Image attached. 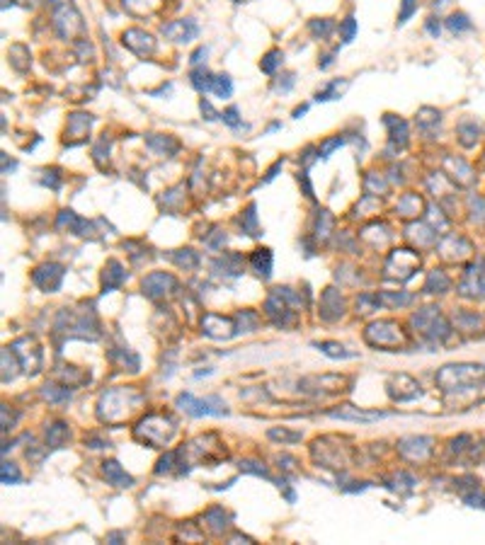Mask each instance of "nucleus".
Listing matches in <instances>:
<instances>
[{"label": "nucleus", "instance_id": "f257e3e1", "mask_svg": "<svg viewBox=\"0 0 485 545\" xmlns=\"http://www.w3.org/2000/svg\"><path fill=\"white\" fill-rule=\"evenodd\" d=\"M221 402L219 397H206V400H196L194 395H180L177 397V405H180L185 412H189L192 417H204V414H226V407H211Z\"/></svg>", "mask_w": 485, "mask_h": 545}, {"label": "nucleus", "instance_id": "f03ea898", "mask_svg": "<svg viewBox=\"0 0 485 545\" xmlns=\"http://www.w3.org/2000/svg\"><path fill=\"white\" fill-rule=\"evenodd\" d=\"M163 34H168L170 39L185 44V41L196 39V34H199V24H196L194 20H177V22H170V24H163Z\"/></svg>", "mask_w": 485, "mask_h": 545}, {"label": "nucleus", "instance_id": "7ed1b4c3", "mask_svg": "<svg viewBox=\"0 0 485 545\" xmlns=\"http://www.w3.org/2000/svg\"><path fill=\"white\" fill-rule=\"evenodd\" d=\"M102 473H104V477H107L109 482H112L114 487H131L134 485V480L129 477L124 470L119 468V463L116 461H107L102 465Z\"/></svg>", "mask_w": 485, "mask_h": 545}, {"label": "nucleus", "instance_id": "20e7f679", "mask_svg": "<svg viewBox=\"0 0 485 545\" xmlns=\"http://www.w3.org/2000/svg\"><path fill=\"white\" fill-rule=\"evenodd\" d=\"M253 269L262 279H269V274H272V253L269 250H255Z\"/></svg>", "mask_w": 485, "mask_h": 545}, {"label": "nucleus", "instance_id": "39448f33", "mask_svg": "<svg viewBox=\"0 0 485 545\" xmlns=\"http://www.w3.org/2000/svg\"><path fill=\"white\" fill-rule=\"evenodd\" d=\"M333 417L354 419V422H371V419H381L386 414L384 412H354L352 407H347V409H340V412H333Z\"/></svg>", "mask_w": 485, "mask_h": 545}, {"label": "nucleus", "instance_id": "423d86ee", "mask_svg": "<svg viewBox=\"0 0 485 545\" xmlns=\"http://www.w3.org/2000/svg\"><path fill=\"white\" fill-rule=\"evenodd\" d=\"M214 78L216 76H211L209 71H204V68H199V71H194L192 73V85L199 93H211V85H214Z\"/></svg>", "mask_w": 485, "mask_h": 545}, {"label": "nucleus", "instance_id": "0eeeda50", "mask_svg": "<svg viewBox=\"0 0 485 545\" xmlns=\"http://www.w3.org/2000/svg\"><path fill=\"white\" fill-rule=\"evenodd\" d=\"M211 93L216 95V97H231V93H233V83H231V78L229 76H216L214 78V85H211Z\"/></svg>", "mask_w": 485, "mask_h": 545}, {"label": "nucleus", "instance_id": "6e6552de", "mask_svg": "<svg viewBox=\"0 0 485 545\" xmlns=\"http://www.w3.org/2000/svg\"><path fill=\"white\" fill-rule=\"evenodd\" d=\"M342 85L345 83H340V81H335V83H330L328 88L325 90H321V93L316 95V100L318 102H328V100H337L340 97V90H342Z\"/></svg>", "mask_w": 485, "mask_h": 545}, {"label": "nucleus", "instance_id": "1a4fd4ad", "mask_svg": "<svg viewBox=\"0 0 485 545\" xmlns=\"http://www.w3.org/2000/svg\"><path fill=\"white\" fill-rule=\"evenodd\" d=\"M281 58H284V56H281V51H277V49H274V51H269L267 56L262 58L260 68L265 71V73H274V68H277V66L281 63Z\"/></svg>", "mask_w": 485, "mask_h": 545}, {"label": "nucleus", "instance_id": "9d476101", "mask_svg": "<svg viewBox=\"0 0 485 545\" xmlns=\"http://www.w3.org/2000/svg\"><path fill=\"white\" fill-rule=\"evenodd\" d=\"M340 32H342V41L349 44V41L354 39V34H357V20H354V17H347V20L340 24Z\"/></svg>", "mask_w": 485, "mask_h": 545}, {"label": "nucleus", "instance_id": "9b49d317", "mask_svg": "<svg viewBox=\"0 0 485 545\" xmlns=\"http://www.w3.org/2000/svg\"><path fill=\"white\" fill-rule=\"evenodd\" d=\"M415 10H417V0H403V10H401V15H398V24L408 22Z\"/></svg>", "mask_w": 485, "mask_h": 545}, {"label": "nucleus", "instance_id": "f8f14e48", "mask_svg": "<svg viewBox=\"0 0 485 545\" xmlns=\"http://www.w3.org/2000/svg\"><path fill=\"white\" fill-rule=\"evenodd\" d=\"M219 119L224 121V124L233 126V128H238V126H241V116H238V109H236V107H229V109H226L224 114L219 116Z\"/></svg>", "mask_w": 485, "mask_h": 545}, {"label": "nucleus", "instance_id": "ddd939ff", "mask_svg": "<svg viewBox=\"0 0 485 545\" xmlns=\"http://www.w3.org/2000/svg\"><path fill=\"white\" fill-rule=\"evenodd\" d=\"M471 27V22L466 20L464 15H451L449 17V29L451 32H461V29H469Z\"/></svg>", "mask_w": 485, "mask_h": 545}, {"label": "nucleus", "instance_id": "4468645a", "mask_svg": "<svg viewBox=\"0 0 485 545\" xmlns=\"http://www.w3.org/2000/svg\"><path fill=\"white\" fill-rule=\"evenodd\" d=\"M20 480V473H17V468L12 463H5L3 465V482L8 485V482H17Z\"/></svg>", "mask_w": 485, "mask_h": 545}, {"label": "nucleus", "instance_id": "2eb2a0df", "mask_svg": "<svg viewBox=\"0 0 485 545\" xmlns=\"http://www.w3.org/2000/svg\"><path fill=\"white\" fill-rule=\"evenodd\" d=\"M342 143H345V141H342L340 136H337V138H333V141H328V143L323 146V151H321V158H328L330 153H333V151L337 148V146H342Z\"/></svg>", "mask_w": 485, "mask_h": 545}, {"label": "nucleus", "instance_id": "dca6fc26", "mask_svg": "<svg viewBox=\"0 0 485 545\" xmlns=\"http://www.w3.org/2000/svg\"><path fill=\"white\" fill-rule=\"evenodd\" d=\"M330 27H333V24H330L328 20H323V22H318V20L311 22V29H313V32H321L323 36L330 32Z\"/></svg>", "mask_w": 485, "mask_h": 545}, {"label": "nucleus", "instance_id": "f3484780", "mask_svg": "<svg viewBox=\"0 0 485 545\" xmlns=\"http://www.w3.org/2000/svg\"><path fill=\"white\" fill-rule=\"evenodd\" d=\"M201 114H209V121H211V119H216V116H221V114H216V112H214V109H211V105H209L206 100H201Z\"/></svg>", "mask_w": 485, "mask_h": 545}, {"label": "nucleus", "instance_id": "a211bd4d", "mask_svg": "<svg viewBox=\"0 0 485 545\" xmlns=\"http://www.w3.org/2000/svg\"><path fill=\"white\" fill-rule=\"evenodd\" d=\"M427 32H429V34H434V36L439 34V22L434 20V17H429V22H427Z\"/></svg>", "mask_w": 485, "mask_h": 545}, {"label": "nucleus", "instance_id": "6ab92c4d", "mask_svg": "<svg viewBox=\"0 0 485 545\" xmlns=\"http://www.w3.org/2000/svg\"><path fill=\"white\" fill-rule=\"evenodd\" d=\"M206 54H209V49H206V46H201L199 51H194V56H192V63H199V61H201V56H206Z\"/></svg>", "mask_w": 485, "mask_h": 545}, {"label": "nucleus", "instance_id": "aec40b11", "mask_svg": "<svg viewBox=\"0 0 485 545\" xmlns=\"http://www.w3.org/2000/svg\"><path fill=\"white\" fill-rule=\"evenodd\" d=\"M306 109H309V107H306V105H304V107H299V109H296V112H294V116H296V119H301V114H306Z\"/></svg>", "mask_w": 485, "mask_h": 545}, {"label": "nucleus", "instance_id": "412c9836", "mask_svg": "<svg viewBox=\"0 0 485 545\" xmlns=\"http://www.w3.org/2000/svg\"><path fill=\"white\" fill-rule=\"evenodd\" d=\"M233 3H241V0H233Z\"/></svg>", "mask_w": 485, "mask_h": 545}]
</instances>
